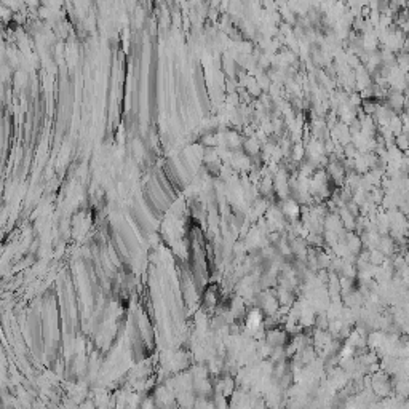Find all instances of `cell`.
<instances>
[{
  "label": "cell",
  "instance_id": "obj_4",
  "mask_svg": "<svg viewBox=\"0 0 409 409\" xmlns=\"http://www.w3.org/2000/svg\"><path fill=\"white\" fill-rule=\"evenodd\" d=\"M264 322V318H262V314H260V310H251V312L248 314L246 316V324H248V328L252 330V331H256L260 324H262Z\"/></svg>",
  "mask_w": 409,
  "mask_h": 409
},
{
  "label": "cell",
  "instance_id": "obj_6",
  "mask_svg": "<svg viewBox=\"0 0 409 409\" xmlns=\"http://www.w3.org/2000/svg\"><path fill=\"white\" fill-rule=\"evenodd\" d=\"M395 146L404 154V152L409 149V133L403 132V133L396 134V136H395Z\"/></svg>",
  "mask_w": 409,
  "mask_h": 409
},
{
  "label": "cell",
  "instance_id": "obj_7",
  "mask_svg": "<svg viewBox=\"0 0 409 409\" xmlns=\"http://www.w3.org/2000/svg\"><path fill=\"white\" fill-rule=\"evenodd\" d=\"M404 109H409V90L404 92Z\"/></svg>",
  "mask_w": 409,
  "mask_h": 409
},
{
  "label": "cell",
  "instance_id": "obj_3",
  "mask_svg": "<svg viewBox=\"0 0 409 409\" xmlns=\"http://www.w3.org/2000/svg\"><path fill=\"white\" fill-rule=\"evenodd\" d=\"M280 208H282V211H283L284 218H286V219H291V220H298V218L300 216V212H302L300 204H299L296 200H292V198L282 200Z\"/></svg>",
  "mask_w": 409,
  "mask_h": 409
},
{
  "label": "cell",
  "instance_id": "obj_5",
  "mask_svg": "<svg viewBox=\"0 0 409 409\" xmlns=\"http://www.w3.org/2000/svg\"><path fill=\"white\" fill-rule=\"evenodd\" d=\"M387 126H388V130H390V132L394 133L395 136L404 132V126H403L402 116H398V114H395V116L390 118V122H388V125H387Z\"/></svg>",
  "mask_w": 409,
  "mask_h": 409
},
{
  "label": "cell",
  "instance_id": "obj_1",
  "mask_svg": "<svg viewBox=\"0 0 409 409\" xmlns=\"http://www.w3.org/2000/svg\"><path fill=\"white\" fill-rule=\"evenodd\" d=\"M372 388L379 396L387 398L395 392V382L390 378L388 372L379 371L378 374L372 376Z\"/></svg>",
  "mask_w": 409,
  "mask_h": 409
},
{
  "label": "cell",
  "instance_id": "obj_2",
  "mask_svg": "<svg viewBox=\"0 0 409 409\" xmlns=\"http://www.w3.org/2000/svg\"><path fill=\"white\" fill-rule=\"evenodd\" d=\"M384 104L387 106L390 110H394L398 116H402L404 112V93L396 92V90H388V93L384 100Z\"/></svg>",
  "mask_w": 409,
  "mask_h": 409
}]
</instances>
